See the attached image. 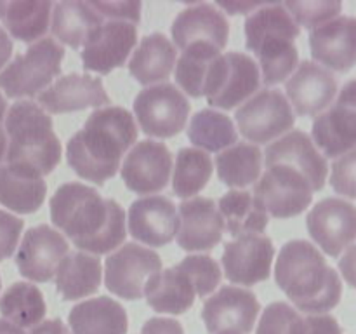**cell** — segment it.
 Returning a JSON list of instances; mask_svg holds the SVG:
<instances>
[{
	"mask_svg": "<svg viewBox=\"0 0 356 334\" xmlns=\"http://www.w3.org/2000/svg\"><path fill=\"white\" fill-rule=\"evenodd\" d=\"M13 54V40L7 35V31L0 26V70L6 68L7 61L10 59Z\"/></svg>",
	"mask_w": 356,
	"mask_h": 334,
	"instance_id": "816d5d0a",
	"label": "cell"
},
{
	"mask_svg": "<svg viewBox=\"0 0 356 334\" xmlns=\"http://www.w3.org/2000/svg\"><path fill=\"white\" fill-rule=\"evenodd\" d=\"M172 153L163 143L146 139L129 150L122 164L125 186L138 195H152L169 184Z\"/></svg>",
	"mask_w": 356,
	"mask_h": 334,
	"instance_id": "2e32d148",
	"label": "cell"
},
{
	"mask_svg": "<svg viewBox=\"0 0 356 334\" xmlns=\"http://www.w3.org/2000/svg\"><path fill=\"white\" fill-rule=\"evenodd\" d=\"M134 113L146 136L167 139L184 129L190 103L174 84L163 82L146 87L136 96Z\"/></svg>",
	"mask_w": 356,
	"mask_h": 334,
	"instance_id": "ba28073f",
	"label": "cell"
},
{
	"mask_svg": "<svg viewBox=\"0 0 356 334\" xmlns=\"http://www.w3.org/2000/svg\"><path fill=\"white\" fill-rule=\"evenodd\" d=\"M306 225L316 246L337 257L356 240V207L343 198H323L309 211Z\"/></svg>",
	"mask_w": 356,
	"mask_h": 334,
	"instance_id": "4fadbf2b",
	"label": "cell"
},
{
	"mask_svg": "<svg viewBox=\"0 0 356 334\" xmlns=\"http://www.w3.org/2000/svg\"><path fill=\"white\" fill-rule=\"evenodd\" d=\"M138 125L131 111L108 106L92 111L66 146V160L82 180L103 184L118 173L122 157L136 145Z\"/></svg>",
	"mask_w": 356,
	"mask_h": 334,
	"instance_id": "7a4b0ae2",
	"label": "cell"
},
{
	"mask_svg": "<svg viewBox=\"0 0 356 334\" xmlns=\"http://www.w3.org/2000/svg\"><path fill=\"white\" fill-rule=\"evenodd\" d=\"M252 193L266 209L268 216L285 219L308 209L315 191L299 170L275 164L268 166L266 173L256 181Z\"/></svg>",
	"mask_w": 356,
	"mask_h": 334,
	"instance_id": "30bf717a",
	"label": "cell"
},
{
	"mask_svg": "<svg viewBox=\"0 0 356 334\" xmlns=\"http://www.w3.org/2000/svg\"><path fill=\"white\" fill-rule=\"evenodd\" d=\"M219 56H221V51L214 47H202V45L183 51L181 58L177 59V65L174 66V77L188 96H204L209 70Z\"/></svg>",
	"mask_w": 356,
	"mask_h": 334,
	"instance_id": "74e56055",
	"label": "cell"
},
{
	"mask_svg": "<svg viewBox=\"0 0 356 334\" xmlns=\"http://www.w3.org/2000/svg\"><path fill=\"white\" fill-rule=\"evenodd\" d=\"M285 9L292 16L298 26L315 30L329 21L336 19L337 14L343 9V3L337 0H312V2H287L284 3Z\"/></svg>",
	"mask_w": 356,
	"mask_h": 334,
	"instance_id": "60d3db41",
	"label": "cell"
},
{
	"mask_svg": "<svg viewBox=\"0 0 356 334\" xmlns=\"http://www.w3.org/2000/svg\"><path fill=\"white\" fill-rule=\"evenodd\" d=\"M259 315V303L247 289L225 285L202 308V320L211 334H249Z\"/></svg>",
	"mask_w": 356,
	"mask_h": 334,
	"instance_id": "5bb4252c",
	"label": "cell"
},
{
	"mask_svg": "<svg viewBox=\"0 0 356 334\" xmlns=\"http://www.w3.org/2000/svg\"><path fill=\"white\" fill-rule=\"evenodd\" d=\"M52 2L45 0H10L0 2V21L7 35L35 44L42 40L51 28Z\"/></svg>",
	"mask_w": 356,
	"mask_h": 334,
	"instance_id": "83f0119b",
	"label": "cell"
},
{
	"mask_svg": "<svg viewBox=\"0 0 356 334\" xmlns=\"http://www.w3.org/2000/svg\"><path fill=\"white\" fill-rule=\"evenodd\" d=\"M101 285V261L94 254L70 250L56 271V289L66 301L94 294Z\"/></svg>",
	"mask_w": 356,
	"mask_h": 334,
	"instance_id": "1f68e13d",
	"label": "cell"
},
{
	"mask_svg": "<svg viewBox=\"0 0 356 334\" xmlns=\"http://www.w3.org/2000/svg\"><path fill=\"white\" fill-rule=\"evenodd\" d=\"M0 334H26L21 327L14 326V324L7 322V320L0 319Z\"/></svg>",
	"mask_w": 356,
	"mask_h": 334,
	"instance_id": "f5cc1de1",
	"label": "cell"
},
{
	"mask_svg": "<svg viewBox=\"0 0 356 334\" xmlns=\"http://www.w3.org/2000/svg\"><path fill=\"white\" fill-rule=\"evenodd\" d=\"M218 209L225 219V230L236 239L245 235H263L270 221L266 209L249 191H228L219 200Z\"/></svg>",
	"mask_w": 356,
	"mask_h": 334,
	"instance_id": "d6a6232c",
	"label": "cell"
},
{
	"mask_svg": "<svg viewBox=\"0 0 356 334\" xmlns=\"http://www.w3.org/2000/svg\"><path fill=\"white\" fill-rule=\"evenodd\" d=\"M45 310L40 289L30 282H16L0 298L2 317L21 329L38 326L44 320Z\"/></svg>",
	"mask_w": 356,
	"mask_h": 334,
	"instance_id": "e575fe53",
	"label": "cell"
},
{
	"mask_svg": "<svg viewBox=\"0 0 356 334\" xmlns=\"http://www.w3.org/2000/svg\"><path fill=\"white\" fill-rule=\"evenodd\" d=\"M261 87L257 63L242 52L221 54L209 70L204 96L211 106L232 110L249 100Z\"/></svg>",
	"mask_w": 356,
	"mask_h": 334,
	"instance_id": "52a82bcc",
	"label": "cell"
},
{
	"mask_svg": "<svg viewBox=\"0 0 356 334\" xmlns=\"http://www.w3.org/2000/svg\"><path fill=\"white\" fill-rule=\"evenodd\" d=\"M330 184L336 193L356 198V148L344 153L334 162L330 170Z\"/></svg>",
	"mask_w": 356,
	"mask_h": 334,
	"instance_id": "b9f144b4",
	"label": "cell"
},
{
	"mask_svg": "<svg viewBox=\"0 0 356 334\" xmlns=\"http://www.w3.org/2000/svg\"><path fill=\"white\" fill-rule=\"evenodd\" d=\"M256 334H306V317L287 303H271L261 315Z\"/></svg>",
	"mask_w": 356,
	"mask_h": 334,
	"instance_id": "f35d334b",
	"label": "cell"
},
{
	"mask_svg": "<svg viewBox=\"0 0 356 334\" xmlns=\"http://www.w3.org/2000/svg\"><path fill=\"white\" fill-rule=\"evenodd\" d=\"M38 103L49 113L59 115L86 110V108H99L110 103V97L101 79L70 73L38 94Z\"/></svg>",
	"mask_w": 356,
	"mask_h": 334,
	"instance_id": "d4e9b609",
	"label": "cell"
},
{
	"mask_svg": "<svg viewBox=\"0 0 356 334\" xmlns=\"http://www.w3.org/2000/svg\"><path fill=\"white\" fill-rule=\"evenodd\" d=\"M176 58V47L169 38L162 33L146 35L129 61V73L143 86H156L169 79Z\"/></svg>",
	"mask_w": 356,
	"mask_h": 334,
	"instance_id": "f1b7e54d",
	"label": "cell"
},
{
	"mask_svg": "<svg viewBox=\"0 0 356 334\" xmlns=\"http://www.w3.org/2000/svg\"><path fill=\"white\" fill-rule=\"evenodd\" d=\"M292 111L301 117H318L334 103L337 79L332 72L313 61H302L285 84Z\"/></svg>",
	"mask_w": 356,
	"mask_h": 334,
	"instance_id": "44dd1931",
	"label": "cell"
},
{
	"mask_svg": "<svg viewBox=\"0 0 356 334\" xmlns=\"http://www.w3.org/2000/svg\"><path fill=\"white\" fill-rule=\"evenodd\" d=\"M229 24L214 3H195L181 10L172 23V38L181 52L190 47H214L222 51L228 44Z\"/></svg>",
	"mask_w": 356,
	"mask_h": 334,
	"instance_id": "ac0fdd59",
	"label": "cell"
},
{
	"mask_svg": "<svg viewBox=\"0 0 356 334\" xmlns=\"http://www.w3.org/2000/svg\"><path fill=\"white\" fill-rule=\"evenodd\" d=\"M312 139L325 159L356 148V79L344 84L334 103L315 118Z\"/></svg>",
	"mask_w": 356,
	"mask_h": 334,
	"instance_id": "7c38bea8",
	"label": "cell"
},
{
	"mask_svg": "<svg viewBox=\"0 0 356 334\" xmlns=\"http://www.w3.org/2000/svg\"><path fill=\"white\" fill-rule=\"evenodd\" d=\"M0 287H2V280H0Z\"/></svg>",
	"mask_w": 356,
	"mask_h": 334,
	"instance_id": "db71d44e",
	"label": "cell"
},
{
	"mask_svg": "<svg viewBox=\"0 0 356 334\" xmlns=\"http://www.w3.org/2000/svg\"><path fill=\"white\" fill-rule=\"evenodd\" d=\"M273 257V244L268 237L245 235L226 244L221 261L229 282L250 287L270 278Z\"/></svg>",
	"mask_w": 356,
	"mask_h": 334,
	"instance_id": "ffe728a7",
	"label": "cell"
},
{
	"mask_svg": "<svg viewBox=\"0 0 356 334\" xmlns=\"http://www.w3.org/2000/svg\"><path fill=\"white\" fill-rule=\"evenodd\" d=\"M30 334H72L61 319L44 320L30 331Z\"/></svg>",
	"mask_w": 356,
	"mask_h": 334,
	"instance_id": "681fc988",
	"label": "cell"
},
{
	"mask_svg": "<svg viewBox=\"0 0 356 334\" xmlns=\"http://www.w3.org/2000/svg\"><path fill=\"white\" fill-rule=\"evenodd\" d=\"M138 42V28L127 21H106L94 30L82 47L83 68L108 75L120 68Z\"/></svg>",
	"mask_w": 356,
	"mask_h": 334,
	"instance_id": "e0dca14e",
	"label": "cell"
},
{
	"mask_svg": "<svg viewBox=\"0 0 356 334\" xmlns=\"http://www.w3.org/2000/svg\"><path fill=\"white\" fill-rule=\"evenodd\" d=\"M264 3L261 2H242V0H235V2H218L216 7L218 9H225L228 14H252Z\"/></svg>",
	"mask_w": 356,
	"mask_h": 334,
	"instance_id": "c3c4849f",
	"label": "cell"
},
{
	"mask_svg": "<svg viewBox=\"0 0 356 334\" xmlns=\"http://www.w3.org/2000/svg\"><path fill=\"white\" fill-rule=\"evenodd\" d=\"M275 280L292 305L309 315H325L339 305L343 294L337 271L308 240H291L282 247Z\"/></svg>",
	"mask_w": 356,
	"mask_h": 334,
	"instance_id": "3957f363",
	"label": "cell"
},
{
	"mask_svg": "<svg viewBox=\"0 0 356 334\" xmlns=\"http://www.w3.org/2000/svg\"><path fill=\"white\" fill-rule=\"evenodd\" d=\"M141 334H184V329L177 320L153 317L141 327Z\"/></svg>",
	"mask_w": 356,
	"mask_h": 334,
	"instance_id": "bcb514c9",
	"label": "cell"
},
{
	"mask_svg": "<svg viewBox=\"0 0 356 334\" xmlns=\"http://www.w3.org/2000/svg\"><path fill=\"white\" fill-rule=\"evenodd\" d=\"M298 37L299 26L284 3H264L245 19V45L259 59L266 86H277L296 72Z\"/></svg>",
	"mask_w": 356,
	"mask_h": 334,
	"instance_id": "277c9868",
	"label": "cell"
},
{
	"mask_svg": "<svg viewBox=\"0 0 356 334\" xmlns=\"http://www.w3.org/2000/svg\"><path fill=\"white\" fill-rule=\"evenodd\" d=\"M70 253L68 242L58 230L38 225L24 233L16 253L19 273L31 282H49Z\"/></svg>",
	"mask_w": 356,
	"mask_h": 334,
	"instance_id": "9a60e30c",
	"label": "cell"
},
{
	"mask_svg": "<svg viewBox=\"0 0 356 334\" xmlns=\"http://www.w3.org/2000/svg\"><path fill=\"white\" fill-rule=\"evenodd\" d=\"M339 271L344 280L356 289V244L350 246L339 261Z\"/></svg>",
	"mask_w": 356,
	"mask_h": 334,
	"instance_id": "7dc6e473",
	"label": "cell"
},
{
	"mask_svg": "<svg viewBox=\"0 0 356 334\" xmlns=\"http://www.w3.org/2000/svg\"><path fill=\"white\" fill-rule=\"evenodd\" d=\"M51 219L82 253H111L125 240L124 209L82 183H65L56 190Z\"/></svg>",
	"mask_w": 356,
	"mask_h": 334,
	"instance_id": "6da1fadb",
	"label": "cell"
},
{
	"mask_svg": "<svg viewBox=\"0 0 356 334\" xmlns=\"http://www.w3.org/2000/svg\"><path fill=\"white\" fill-rule=\"evenodd\" d=\"M188 139L202 152H221L236 145L238 132L228 115L214 110H202L191 117Z\"/></svg>",
	"mask_w": 356,
	"mask_h": 334,
	"instance_id": "d590c367",
	"label": "cell"
},
{
	"mask_svg": "<svg viewBox=\"0 0 356 334\" xmlns=\"http://www.w3.org/2000/svg\"><path fill=\"white\" fill-rule=\"evenodd\" d=\"M212 159L198 148H181L174 166L172 190L181 198H193L207 186L212 176Z\"/></svg>",
	"mask_w": 356,
	"mask_h": 334,
	"instance_id": "8d00e7d4",
	"label": "cell"
},
{
	"mask_svg": "<svg viewBox=\"0 0 356 334\" xmlns=\"http://www.w3.org/2000/svg\"><path fill=\"white\" fill-rule=\"evenodd\" d=\"M309 49L316 65L346 73L356 65V17L337 16L309 33Z\"/></svg>",
	"mask_w": 356,
	"mask_h": 334,
	"instance_id": "7402d4cb",
	"label": "cell"
},
{
	"mask_svg": "<svg viewBox=\"0 0 356 334\" xmlns=\"http://www.w3.org/2000/svg\"><path fill=\"white\" fill-rule=\"evenodd\" d=\"M52 118L33 101H17L7 108V164L30 167L42 177L51 174L61 160V143Z\"/></svg>",
	"mask_w": 356,
	"mask_h": 334,
	"instance_id": "5b68a950",
	"label": "cell"
},
{
	"mask_svg": "<svg viewBox=\"0 0 356 334\" xmlns=\"http://www.w3.org/2000/svg\"><path fill=\"white\" fill-rule=\"evenodd\" d=\"M129 233L149 247L172 242L179 232V214L172 200L162 195L138 198L129 207Z\"/></svg>",
	"mask_w": 356,
	"mask_h": 334,
	"instance_id": "d6986e66",
	"label": "cell"
},
{
	"mask_svg": "<svg viewBox=\"0 0 356 334\" xmlns=\"http://www.w3.org/2000/svg\"><path fill=\"white\" fill-rule=\"evenodd\" d=\"M72 334H127L129 320L124 306L108 296L79 303L68 315Z\"/></svg>",
	"mask_w": 356,
	"mask_h": 334,
	"instance_id": "4316f807",
	"label": "cell"
},
{
	"mask_svg": "<svg viewBox=\"0 0 356 334\" xmlns=\"http://www.w3.org/2000/svg\"><path fill=\"white\" fill-rule=\"evenodd\" d=\"M219 180L232 188L256 183L263 169V152L250 143H236L216 157Z\"/></svg>",
	"mask_w": 356,
	"mask_h": 334,
	"instance_id": "836d02e7",
	"label": "cell"
},
{
	"mask_svg": "<svg viewBox=\"0 0 356 334\" xmlns=\"http://www.w3.org/2000/svg\"><path fill=\"white\" fill-rule=\"evenodd\" d=\"M266 167L282 164L299 170L312 184L313 191L325 186L329 166L313 139L302 131H292L278 138L266 148Z\"/></svg>",
	"mask_w": 356,
	"mask_h": 334,
	"instance_id": "603a6c76",
	"label": "cell"
},
{
	"mask_svg": "<svg viewBox=\"0 0 356 334\" xmlns=\"http://www.w3.org/2000/svg\"><path fill=\"white\" fill-rule=\"evenodd\" d=\"M21 232H23V221L0 209V261L13 256L19 242Z\"/></svg>",
	"mask_w": 356,
	"mask_h": 334,
	"instance_id": "ee69618b",
	"label": "cell"
},
{
	"mask_svg": "<svg viewBox=\"0 0 356 334\" xmlns=\"http://www.w3.org/2000/svg\"><path fill=\"white\" fill-rule=\"evenodd\" d=\"M6 115H7V101L6 97L0 94V164H2V160L6 159V152H7V134H6V127H3Z\"/></svg>",
	"mask_w": 356,
	"mask_h": 334,
	"instance_id": "f907efd6",
	"label": "cell"
},
{
	"mask_svg": "<svg viewBox=\"0 0 356 334\" xmlns=\"http://www.w3.org/2000/svg\"><path fill=\"white\" fill-rule=\"evenodd\" d=\"M103 21L90 2L66 0L54 3L52 7L51 30L61 44L70 45L72 49H80Z\"/></svg>",
	"mask_w": 356,
	"mask_h": 334,
	"instance_id": "4dcf8cb0",
	"label": "cell"
},
{
	"mask_svg": "<svg viewBox=\"0 0 356 334\" xmlns=\"http://www.w3.org/2000/svg\"><path fill=\"white\" fill-rule=\"evenodd\" d=\"M235 118L243 138L256 145L275 141L294 125L291 103L278 89H264L247 100Z\"/></svg>",
	"mask_w": 356,
	"mask_h": 334,
	"instance_id": "8fae6325",
	"label": "cell"
},
{
	"mask_svg": "<svg viewBox=\"0 0 356 334\" xmlns=\"http://www.w3.org/2000/svg\"><path fill=\"white\" fill-rule=\"evenodd\" d=\"M145 298L155 312L181 315L191 308L197 292L190 278L179 268L172 267L149 278L145 287Z\"/></svg>",
	"mask_w": 356,
	"mask_h": 334,
	"instance_id": "f546056e",
	"label": "cell"
},
{
	"mask_svg": "<svg viewBox=\"0 0 356 334\" xmlns=\"http://www.w3.org/2000/svg\"><path fill=\"white\" fill-rule=\"evenodd\" d=\"M177 268L190 278V282L195 287V292L200 298H205L211 292H214L219 282H221V268H219L218 261L212 260L207 254H191V256H186L177 264Z\"/></svg>",
	"mask_w": 356,
	"mask_h": 334,
	"instance_id": "ab89813d",
	"label": "cell"
},
{
	"mask_svg": "<svg viewBox=\"0 0 356 334\" xmlns=\"http://www.w3.org/2000/svg\"><path fill=\"white\" fill-rule=\"evenodd\" d=\"M162 271L155 250L139 244H125L111 253L104 263V284L110 292L127 301L141 299L149 278Z\"/></svg>",
	"mask_w": 356,
	"mask_h": 334,
	"instance_id": "9c48e42d",
	"label": "cell"
},
{
	"mask_svg": "<svg viewBox=\"0 0 356 334\" xmlns=\"http://www.w3.org/2000/svg\"><path fill=\"white\" fill-rule=\"evenodd\" d=\"M306 334H343L339 322L330 315L306 317Z\"/></svg>",
	"mask_w": 356,
	"mask_h": 334,
	"instance_id": "f6af8a7d",
	"label": "cell"
},
{
	"mask_svg": "<svg viewBox=\"0 0 356 334\" xmlns=\"http://www.w3.org/2000/svg\"><path fill=\"white\" fill-rule=\"evenodd\" d=\"M65 49L54 38H42L17 54L0 72V89L7 97H30L44 93L61 73Z\"/></svg>",
	"mask_w": 356,
	"mask_h": 334,
	"instance_id": "8992f818",
	"label": "cell"
},
{
	"mask_svg": "<svg viewBox=\"0 0 356 334\" xmlns=\"http://www.w3.org/2000/svg\"><path fill=\"white\" fill-rule=\"evenodd\" d=\"M179 232L176 239L184 250H211L225 232V219L212 198L193 197L179 205Z\"/></svg>",
	"mask_w": 356,
	"mask_h": 334,
	"instance_id": "cb8c5ba5",
	"label": "cell"
},
{
	"mask_svg": "<svg viewBox=\"0 0 356 334\" xmlns=\"http://www.w3.org/2000/svg\"><path fill=\"white\" fill-rule=\"evenodd\" d=\"M106 21H127L138 24L141 19V2H90Z\"/></svg>",
	"mask_w": 356,
	"mask_h": 334,
	"instance_id": "7bdbcfd3",
	"label": "cell"
},
{
	"mask_svg": "<svg viewBox=\"0 0 356 334\" xmlns=\"http://www.w3.org/2000/svg\"><path fill=\"white\" fill-rule=\"evenodd\" d=\"M47 184L30 167L6 164L0 166V204L17 214H31L44 204Z\"/></svg>",
	"mask_w": 356,
	"mask_h": 334,
	"instance_id": "484cf974",
	"label": "cell"
}]
</instances>
